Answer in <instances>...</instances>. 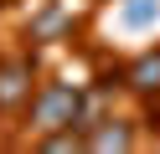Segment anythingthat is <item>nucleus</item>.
I'll list each match as a JSON object with an SVG mask.
<instances>
[{
    "label": "nucleus",
    "mask_w": 160,
    "mask_h": 154,
    "mask_svg": "<svg viewBox=\"0 0 160 154\" xmlns=\"http://www.w3.org/2000/svg\"><path fill=\"white\" fill-rule=\"evenodd\" d=\"M31 118L42 123V128H62V123H78V87H47L42 98H36Z\"/></svg>",
    "instance_id": "1"
},
{
    "label": "nucleus",
    "mask_w": 160,
    "mask_h": 154,
    "mask_svg": "<svg viewBox=\"0 0 160 154\" xmlns=\"http://www.w3.org/2000/svg\"><path fill=\"white\" fill-rule=\"evenodd\" d=\"M31 92V62H5L0 67V103H21Z\"/></svg>",
    "instance_id": "2"
},
{
    "label": "nucleus",
    "mask_w": 160,
    "mask_h": 154,
    "mask_svg": "<svg viewBox=\"0 0 160 154\" xmlns=\"http://www.w3.org/2000/svg\"><path fill=\"white\" fill-rule=\"evenodd\" d=\"M129 82H134L139 92H150V87H160V51H145V57L134 62V72H129Z\"/></svg>",
    "instance_id": "3"
},
{
    "label": "nucleus",
    "mask_w": 160,
    "mask_h": 154,
    "mask_svg": "<svg viewBox=\"0 0 160 154\" xmlns=\"http://www.w3.org/2000/svg\"><path fill=\"white\" fill-rule=\"evenodd\" d=\"M155 16H160V0H129V5H124V21H129V26H150Z\"/></svg>",
    "instance_id": "4"
},
{
    "label": "nucleus",
    "mask_w": 160,
    "mask_h": 154,
    "mask_svg": "<svg viewBox=\"0 0 160 154\" xmlns=\"http://www.w3.org/2000/svg\"><path fill=\"white\" fill-rule=\"evenodd\" d=\"M93 144L98 149H129V128H98Z\"/></svg>",
    "instance_id": "5"
},
{
    "label": "nucleus",
    "mask_w": 160,
    "mask_h": 154,
    "mask_svg": "<svg viewBox=\"0 0 160 154\" xmlns=\"http://www.w3.org/2000/svg\"><path fill=\"white\" fill-rule=\"evenodd\" d=\"M67 26V10H47L42 21H36V36H52V31H62Z\"/></svg>",
    "instance_id": "6"
},
{
    "label": "nucleus",
    "mask_w": 160,
    "mask_h": 154,
    "mask_svg": "<svg viewBox=\"0 0 160 154\" xmlns=\"http://www.w3.org/2000/svg\"><path fill=\"white\" fill-rule=\"evenodd\" d=\"M78 144H83V133H47V149H78Z\"/></svg>",
    "instance_id": "7"
}]
</instances>
